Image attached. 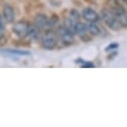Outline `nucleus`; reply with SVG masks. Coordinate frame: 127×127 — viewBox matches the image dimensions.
Listing matches in <instances>:
<instances>
[{
	"instance_id": "ddd939ff",
	"label": "nucleus",
	"mask_w": 127,
	"mask_h": 127,
	"mask_svg": "<svg viewBox=\"0 0 127 127\" xmlns=\"http://www.w3.org/2000/svg\"><path fill=\"white\" fill-rule=\"evenodd\" d=\"M4 31H5V20L3 16L0 14V39L4 35Z\"/></svg>"
},
{
	"instance_id": "20e7f679",
	"label": "nucleus",
	"mask_w": 127,
	"mask_h": 127,
	"mask_svg": "<svg viewBox=\"0 0 127 127\" xmlns=\"http://www.w3.org/2000/svg\"><path fill=\"white\" fill-rule=\"evenodd\" d=\"M33 22H34V25H36L39 29H48L53 25L51 20L45 14L35 15V17L33 19Z\"/></svg>"
},
{
	"instance_id": "9b49d317",
	"label": "nucleus",
	"mask_w": 127,
	"mask_h": 127,
	"mask_svg": "<svg viewBox=\"0 0 127 127\" xmlns=\"http://www.w3.org/2000/svg\"><path fill=\"white\" fill-rule=\"evenodd\" d=\"M40 33V29L36 26V25H29L28 28V33L27 36L30 37L31 39H37Z\"/></svg>"
},
{
	"instance_id": "f8f14e48",
	"label": "nucleus",
	"mask_w": 127,
	"mask_h": 127,
	"mask_svg": "<svg viewBox=\"0 0 127 127\" xmlns=\"http://www.w3.org/2000/svg\"><path fill=\"white\" fill-rule=\"evenodd\" d=\"M5 52L7 53H11V54H17V55H21V56H28L31 53L29 51H24V50H14V49H9L6 50Z\"/></svg>"
},
{
	"instance_id": "dca6fc26",
	"label": "nucleus",
	"mask_w": 127,
	"mask_h": 127,
	"mask_svg": "<svg viewBox=\"0 0 127 127\" xmlns=\"http://www.w3.org/2000/svg\"><path fill=\"white\" fill-rule=\"evenodd\" d=\"M119 47V44L118 43H111V44H109L107 47H106V51H113V50H115V49H117Z\"/></svg>"
},
{
	"instance_id": "4468645a",
	"label": "nucleus",
	"mask_w": 127,
	"mask_h": 127,
	"mask_svg": "<svg viewBox=\"0 0 127 127\" xmlns=\"http://www.w3.org/2000/svg\"><path fill=\"white\" fill-rule=\"evenodd\" d=\"M69 18H71L72 20L74 21H79V13L76 11V10H71L70 11V15H69Z\"/></svg>"
},
{
	"instance_id": "6e6552de",
	"label": "nucleus",
	"mask_w": 127,
	"mask_h": 127,
	"mask_svg": "<svg viewBox=\"0 0 127 127\" xmlns=\"http://www.w3.org/2000/svg\"><path fill=\"white\" fill-rule=\"evenodd\" d=\"M112 12L114 13V15L117 18L118 22L120 23L121 27L127 28V14L122 9H114Z\"/></svg>"
},
{
	"instance_id": "39448f33",
	"label": "nucleus",
	"mask_w": 127,
	"mask_h": 127,
	"mask_svg": "<svg viewBox=\"0 0 127 127\" xmlns=\"http://www.w3.org/2000/svg\"><path fill=\"white\" fill-rule=\"evenodd\" d=\"M28 28H29V24L26 21H19L17 23H15L12 27V31L20 38L27 36L28 33Z\"/></svg>"
},
{
	"instance_id": "7ed1b4c3",
	"label": "nucleus",
	"mask_w": 127,
	"mask_h": 127,
	"mask_svg": "<svg viewBox=\"0 0 127 127\" xmlns=\"http://www.w3.org/2000/svg\"><path fill=\"white\" fill-rule=\"evenodd\" d=\"M40 41H41V46L47 50H52L57 45V37L52 32H46L45 34H43Z\"/></svg>"
},
{
	"instance_id": "2eb2a0df",
	"label": "nucleus",
	"mask_w": 127,
	"mask_h": 127,
	"mask_svg": "<svg viewBox=\"0 0 127 127\" xmlns=\"http://www.w3.org/2000/svg\"><path fill=\"white\" fill-rule=\"evenodd\" d=\"M76 62H80L81 64H82V67H94V64L92 62H85V61H83V60H81V59H78V60H76Z\"/></svg>"
},
{
	"instance_id": "f257e3e1",
	"label": "nucleus",
	"mask_w": 127,
	"mask_h": 127,
	"mask_svg": "<svg viewBox=\"0 0 127 127\" xmlns=\"http://www.w3.org/2000/svg\"><path fill=\"white\" fill-rule=\"evenodd\" d=\"M101 17H102L104 23L107 25L108 28H110V29L113 30V31H118V30H120L121 25H120V23L118 22L117 18L115 17V15H114V13H113L112 11L107 10V9L103 10V11L101 12Z\"/></svg>"
},
{
	"instance_id": "423d86ee",
	"label": "nucleus",
	"mask_w": 127,
	"mask_h": 127,
	"mask_svg": "<svg viewBox=\"0 0 127 127\" xmlns=\"http://www.w3.org/2000/svg\"><path fill=\"white\" fill-rule=\"evenodd\" d=\"M82 17L87 21V22H97L99 20V15L98 13L93 10L92 8H89V7H86L82 10V13H81Z\"/></svg>"
},
{
	"instance_id": "f03ea898",
	"label": "nucleus",
	"mask_w": 127,
	"mask_h": 127,
	"mask_svg": "<svg viewBox=\"0 0 127 127\" xmlns=\"http://www.w3.org/2000/svg\"><path fill=\"white\" fill-rule=\"evenodd\" d=\"M57 34L60 39V41L64 44V45H70L74 42V36L73 32L67 28L66 26H61L57 30Z\"/></svg>"
},
{
	"instance_id": "9d476101",
	"label": "nucleus",
	"mask_w": 127,
	"mask_h": 127,
	"mask_svg": "<svg viewBox=\"0 0 127 127\" xmlns=\"http://www.w3.org/2000/svg\"><path fill=\"white\" fill-rule=\"evenodd\" d=\"M86 30L87 32L91 35H94V36H97L101 33V29L100 27L96 24V22H87L86 24Z\"/></svg>"
},
{
	"instance_id": "0eeeda50",
	"label": "nucleus",
	"mask_w": 127,
	"mask_h": 127,
	"mask_svg": "<svg viewBox=\"0 0 127 127\" xmlns=\"http://www.w3.org/2000/svg\"><path fill=\"white\" fill-rule=\"evenodd\" d=\"M2 16H3L4 20H5V22H7V23H12V22L14 21V19H15L14 9H13L10 5H8V4L4 5L3 11H2Z\"/></svg>"
},
{
	"instance_id": "1a4fd4ad",
	"label": "nucleus",
	"mask_w": 127,
	"mask_h": 127,
	"mask_svg": "<svg viewBox=\"0 0 127 127\" xmlns=\"http://www.w3.org/2000/svg\"><path fill=\"white\" fill-rule=\"evenodd\" d=\"M72 32L83 37L86 33H87V30H86V24L80 22V21H77L75 22L74 26H73V29H72Z\"/></svg>"
},
{
	"instance_id": "f3484780",
	"label": "nucleus",
	"mask_w": 127,
	"mask_h": 127,
	"mask_svg": "<svg viewBox=\"0 0 127 127\" xmlns=\"http://www.w3.org/2000/svg\"><path fill=\"white\" fill-rule=\"evenodd\" d=\"M123 1H124V2H125V3L127 4V0H123Z\"/></svg>"
}]
</instances>
